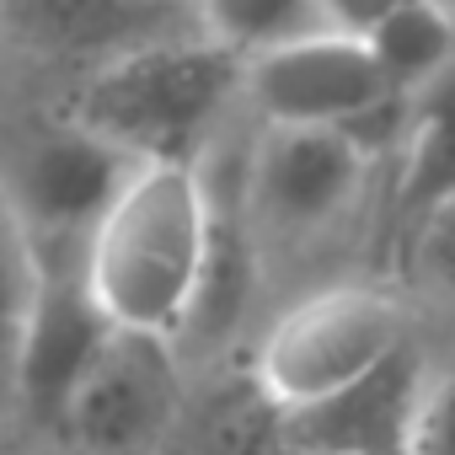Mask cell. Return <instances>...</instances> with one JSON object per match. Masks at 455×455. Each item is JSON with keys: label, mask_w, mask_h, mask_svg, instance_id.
Returning a JSON list of instances; mask_svg holds the SVG:
<instances>
[{"label": "cell", "mask_w": 455, "mask_h": 455, "mask_svg": "<svg viewBox=\"0 0 455 455\" xmlns=\"http://www.w3.org/2000/svg\"><path fill=\"white\" fill-rule=\"evenodd\" d=\"M396 348H407L396 300L364 284H338L290 306L268 327L252 370H258L263 396L279 412H295L343 391L348 380H359Z\"/></svg>", "instance_id": "cell-3"}, {"label": "cell", "mask_w": 455, "mask_h": 455, "mask_svg": "<svg viewBox=\"0 0 455 455\" xmlns=\"http://www.w3.org/2000/svg\"><path fill=\"white\" fill-rule=\"evenodd\" d=\"M364 44L375 49L386 81L402 97H412L455 65V17L444 0H412V6L391 12L375 33H364Z\"/></svg>", "instance_id": "cell-12"}, {"label": "cell", "mask_w": 455, "mask_h": 455, "mask_svg": "<svg viewBox=\"0 0 455 455\" xmlns=\"http://www.w3.org/2000/svg\"><path fill=\"white\" fill-rule=\"evenodd\" d=\"M247 295H252V247L242 236V225H231V214L214 204V236H209L204 284H198L188 332H204V338L225 332L247 311Z\"/></svg>", "instance_id": "cell-14"}, {"label": "cell", "mask_w": 455, "mask_h": 455, "mask_svg": "<svg viewBox=\"0 0 455 455\" xmlns=\"http://www.w3.org/2000/svg\"><path fill=\"white\" fill-rule=\"evenodd\" d=\"M247 60L220 38H156L86 70L70 118L124 145L134 161H193L214 118L242 92Z\"/></svg>", "instance_id": "cell-2"}, {"label": "cell", "mask_w": 455, "mask_h": 455, "mask_svg": "<svg viewBox=\"0 0 455 455\" xmlns=\"http://www.w3.org/2000/svg\"><path fill=\"white\" fill-rule=\"evenodd\" d=\"M370 150L359 134L332 124H268L247 166V209L274 231H322L348 209Z\"/></svg>", "instance_id": "cell-8"}, {"label": "cell", "mask_w": 455, "mask_h": 455, "mask_svg": "<svg viewBox=\"0 0 455 455\" xmlns=\"http://www.w3.org/2000/svg\"><path fill=\"white\" fill-rule=\"evenodd\" d=\"M177 412V359L172 338L113 332L86 380L76 386L60 428L81 455H145Z\"/></svg>", "instance_id": "cell-7"}, {"label": "cell", "mask_w": 455, "mask_h": 455, "mask_svg": "<svg viewBox=\"0 0 455 455\" xmlns=\"http://www.w3.org/2000/svg\"><path fill=\"white\" fill-rule=\"evenodd\" d=\"M242 92L268 113V124H332L364 140L375 156V124H402L407 97L386 81L375 49L359 33H306L247 54Z\"/></svg>", "instance_id": "cell-4"}, {"label": "cell", "mask_w": 455, "mask_h": 455, "mask_svg": "<svg viewBox=\"0 0 455 455\" xmlns=\"http://www.w3.org/2000/svg\"><path fill=\"white\" fill-rule=\"evenodd\" d=\"M407 455H455V370L450 375H428V391H423Z\"/></svg>", "instance_id": "cell-17"}, {"label": "cell", "mask_w": 455, "mask_h": 455, "mask_svg": "<svg viewBox=\"0 0 455 455\" xmlns=\"http://www.w3.org/2000/svg\"><path fill=\"white\" fill-rule=\"evenodd\" d=\"M134 156L108 134L86 129L81 118L38 129L17 166H0L12 188V204L28 225L33 252H86L108 204L134 177Z\"/></svg>", "instance_id": "cell-5"}, {"label": "cell", "mask_w": 455, "mask_h": 455, "mask_svg": "<svg viewBox=\"0 0 455 455\" xmlns=\"http://www.w3.org/2000/svg\"><path fill=\"white\" fill-rule=\"evenodd\" d=\"M177 0H0V44L102 65L124 49L182 38Z\"/></svg>", "instance_id": "cell-10"}, {"label": "cell", "mask_w": 455, "mask_h": 455, "mask_svg": "<svg viewBox=\"0 0 455 455\" xmlns=\"http://www.w3.org/2000/svg\"><path fill=\"white\" fill-rule=\"evenodd\" d=\"M214 236V193L193 161H140L86 247V274L124 332L182 338Z\"/></svg>", "instance_id": "cell-1"}, {"label": "cell", "mask_w": 455, "mask_h": 455, "mask_svg": "<svg viewBox=\"0 0 455 455\" xmlns=\"http://www.w3.org/2000/svg\"><path fill=\"white\" fill-rule=\"evenodd\" d=\"M428 391V370L412 348H396L343 391L284 412L306 455H407L412 423Z\"/></svg>", "instance_id": "cell-9"}, {"label": "cell", "mask_w": 455, "mask_h": 455, "mask_svg": "<svg viewBox=\"0 0 455 455\" xmlns=\"http://www.w3.org/2000/svg\"><path fill=\"white\" fill-rule=\"evenodd\" d=\"M402 6H412V0H322V12H327V28H338V33H375L391 12H402Z\"/></svg>", "instance_id": "cell-18"}, {"label": "cell", "mask_w": 455, "mask_h": 455, "mask_svg": "<svg viewBox=\"0 0 455 455\" xmlns=\"http://www.w3.org/2000/svg\"><path fill=\"white\" fill-rule=\"evenodd\" d=\"M33 263H38V279H33L22 338H17L12 380L22 407L38 423L60 428L76 386L86 380V370L97 364V354L118 327L92 290L86 252H33Z\"/></svg>", "instance_id": "cell-6"}, {"label": "cell", "mask_w": 455, "mask_h": 455, "mask_svg": "<svg viewBox=\"0 0 455 455\" xmlns=\"http://www.w3.org/2000/svg\"><path fill=\"white\" fill-rule=\"evenodd\" d=\"M193 12L209 28V38L236 49L242 60L327 28L322 0H193Z\"/></svg>", "instance_id": "cell-13"}, {"label": "cell", "mask_w": 455, "mask_h": 455, "mask_svg": "<svg viewBox=\"0 0 455 455\" xmlns=\"http://www.w3.org/2000/svg\"><path fill=\"white\" fill-rule=\"evenodd\" d=\"M455 193V65L407 97L396 134V188H391V247L407 263L423 220Z\"/></svg>", "instance_id": "cell-11"}, {"label": "cell", "mask_w": 455, "mask_h": 455, "mask_svg": "<svg viewBox=\"0 0 455 455\" xmlns=\"http://www.w3.org/2000/svg\"><path fill=\"white\" fill-rule=\"evenodd\" d=\"M33 279H38L33 242H28V225H22L17 204H12L6 172H0V370H12V359H17V338H22V322H28Z\"/></svg>", "instance_id": "cell-15"}, {"label": "cell", "mask_w": 455, "mask_h": 455, "mask_svg": "<svg viewBox=\"0 0 455 455\" xmlns=\"http://www.w3.org/2000/svg\"><path fill=\"white\" fill-rule=\"evenodd\" d=\"M407 268H418L423 279L455 290V193L423 220V231H418V242L407 252Z\"/></svg>", "instance_id": "cell-16"}]
</instances>
